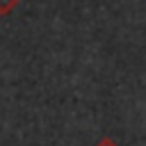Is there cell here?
I'll return each mask as SVG.
<instances>
[{"instance_id":"obj_1","label":"cell","mask_w":146,"mask_h":146,"mask_svg":"<svg viewBox=\"0 0 146 146\" xmlns=\"http://www.w3.org/2000/svg\"><path fill=\"white\" fill-rule=\"evenodd\" d=\"M21 0H0V16H9L16 7H18Z\"/></svg>"},{"instance_id":"obj_2","label":"cell","mask_w":146,"mask_h":146,"mask_svg":"<svg viewBox=\"0 0 146 146\" xmlns=\"http://www.w3.org/2000/svg\"><path fill=\"white\" fill-rule=\"evenodd\" d=\"M94 146H119V144H116V141H114L112 137H103V139H98V141H96Z\"/></svg>"}]
</instances>
